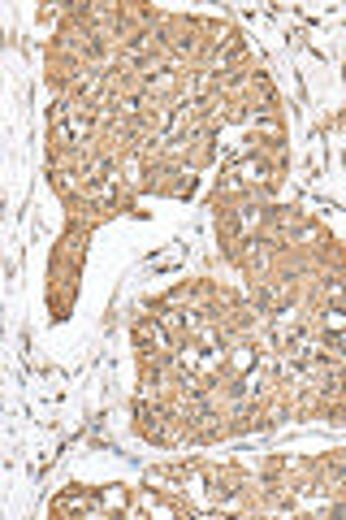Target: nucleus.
<instances>
[{
  "instance_id": "f257e3e1",
  "label": "nucleus",
  "mask_w": 346,
  "mask_h": 520,
  "mask_svg": "<svg viewBox=\"0 0 346 520\" xmlns=\"http://www.w3.org/2000/svg\"><path fill=\"white\" fill-rule=\"evenodd\" d=\"M52 512H57V516H91V520H100V516H104V507H100V494H96V490L70 486V490H61V494H57Z\"/></svg>"
}]
</instances>
